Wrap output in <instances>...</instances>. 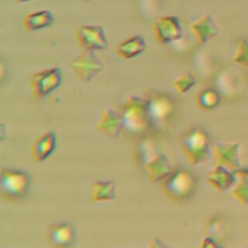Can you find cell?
I'll use <instances>...</instances> for the list:
<instances>
[{
	"instance_id": "6da1fadb",
	"label": "cell",
	"mask_w": 248,
	"mask_h": 248,
	"mask_svg": "<svg viewBox=\"0 0 248 248\" xmlns=\"http://www.w3.org/2000/svg\"><path fill=\"white\" fill-rule=\"evenodd\" d=\"M123 119V132L129 137H142L151 130L146 98L130 96L119 110Z\"/></svg>"
},
{
	"instance_id": "7a4b0ae2",
	"label": "cell",
	"mask_w": 248,
	"mask_h": 248,
	"mask_svg": "<svg viewBox=\"0 0 248 248\" xmlns=\"http://www.w3.org/2000/svg\"><path fill=\"white\" fill-rule=\"evenodd\" d=\"M197 179L195 174L184 168L174 169L162 182L163 192L174 202L187 201L195 192Z\"/></svg>"
},
{
	"instance_id": "3957f363",
	"label": "cell",
	"mask_w": 248,
	"mask_h": 248,
	"mask_svg": "<svg viewBox=\"0 0 248 248\" xmlns=\"http://www.w3.org/2000/svg\"><path fill=\"white\" fill-rule=\"evenodd\" d=\"M179 144L192 166L207 160L210 152V138L200 127H193L185 131L179 138Z\"/></svg>"
},
{
	"instance_id": "277c9868",
	"label": "cell",
	"mask_w": 248,
	"mask_h": 248,
	"mask_svg": "<svg viewBox=\"0 0 248 248\" xmlns=\"http://www.w3.org/2000/svg\"><path fill=\"white\" fill-rule=\"evenodd\" d=\"M31 177L21 170L5 168L0 174V194L1 197L13 202L23 200L30 189Z\"/></svg>"
},
{
	"instance_id": "5b68a950",
	"label": "cell",
	"mask_w": 248,
	"mask_h": 248,
	"mask_svg": "<svg viewBox=\"0 0 248 248\" xmlns=\"http://www.w3.org/2000/svg\"><path fill=\"white\" fill-rule=\"evenodd\" d=\"M146 101L151 130L164 129L171 121L175 111L173 99L166 93L154 92L146 97Z\"/></svg>"
},
{
	"instance_id": "8992f818",
	"label": "cell",
	"mask_w": 248,
	"mask_h": 248,
	"mask_svg": "<svg viewBox=\"0 0 248 248\" xmlns=\"http://www.w3.org/2000/svg\"><path fill=\"white\" fill-rule=\"evenodd\" d=\"M62 72L59 67H51L29 76V84L37 99H43L55 91L62 83Z\"/></svg>"
},
{
	"instance_id": "52a82bcc",
	"label": "cell",
	"mask_w": 248,
	"mask_h": 248,
	"mask_svg": "<svg viewBox=\"0 0 248 248\" xmlns=\"http://www.w3.org/2000/svg\"><path fill=\"white\" fill-rule=\"evenodd\" d=\"M75 76L81 82L91 81L104 70L102 60L95 54V51L82 50L70 64Z\"/></svg>"
},
{
	"instance_id": "ba28073f",
	"label": "cell",
	"mask_w": 248,
	"mask_h": 248,
	"mask_svg": "<svg viewBox=\"0 0 248 248\" xmlns=\"http://www.w3.org/2000/svg\"><path fill=\"white\" fill-rule=\"evenodd\" d=\"M76 39L82 50H104L108 46L104 27L97 24H84L77 27Z\"/></svg>"
},
{
	"instance_id": "9c48e42d",
	"label": "cell",
	"mask_w": 248,
	"mask_h": 248,
	"mask_svg": "<svg viewBox=\"0 0 248 248\" xmlns=\"http://www.w3.org/2000/svg\"><path fill=\"white\" fill-rule=\"evenodd\" d=\"M153 33L158 43L167 45L179 41L183 36V28L177 16H163L154 21Z\"/></svg>"
},
{
	"instance_id": "30bf717a",
	"label": "cell",
	"mask_w": 248,
	"mask_h": 248,
	"mask_svg": "<svg viewBox=\"0 0 248 248\" xmlns=\"http://www.w3.org/2000/svg\"><path fill=\"white\" fill-rule=\"evenodd\" d=\"M46 241L51 248H70L76 241V232L69 223L51 225L46 232Z\"/></svg>"
},
{
	"instance_id": "8fae6325",
	"label": "cell",
	"mask_w": 248,
	"mask_h": 248,
	"mask_svg": "<svg viewBox=\"0 0 248 248\" xmlns=\"http://www.w3.org/2000/svg\"><path fill=\"white\" fill-rule=\"evenodd\" d=\"M95 129L109 139L117 138L123 132V119L120 111L112 108L103 110Z\"/></svg>"
},
{
	"instance_id": "7c38bea8",
	"label": "cell",
	"mask_w": 248,
	"mask_h": 248,
	"mask_svg": "<svg viewBox=\"0 0 248 248\" xmlns=\"http://www.w3.org/2000/svg\"><path fill=\"white\" fill-rule=\"evenodd\" d=\"M192 33L200 45L206 44L220 34V28L209 14L202 16L199 19L190 24Z\"/></svg>"
},
{
	"instance_id": "4fadbf2b",
	"label": "cell",
	"mask_w": 248,
	"mask_h": 248,
	"mask_svg": "<svg viewBox=\"0 0 248 248\" xmlns=\"http://www.w3.org/2000/svg\"><path fill=\"white\" fill-rule=\"evenodd\" d=\"M57 138L54 132H46L41 135L31 145V155L36 163L47 159L55 150Z\"/></svg>"
},
{
	"instance_id": "5bb4252c",
	"label": "cell",
	"mask_w": 248,
	"mask_h": 248,
	"mask_svg": "<svg viewBox=\"0 0 248 248\" xmlns=\"http://www.w3.org/2000/svg\"><path fill=\"white\" fill-rule=\"evenodd\" d=\"M146 47L145 39L140 35H134L121 41L115 46V52L120 58L129 60L140 56L146 50Z\"/></svg>"
},
{
	"instance_id": "9a60e30c",
	"label": "cell",
	"mask_w": 248,
	"mask_h": 248,
	"mask_svg": "<svg viewBox=\"0 0 248 248\" xmlns=\"http://www.w3.org/2000/svg\"><path fill=\"white\" fill-rule=\"evenodd\" d=\"M148 178L153 183L162 182L174 169L165 154H158L144 167Z\"/></svg>"
},
{
	"instance_id": "2e32d148",
	"label": "cell",
	"mask_w": 248,
	"mask_h": 248,
	"mask_svg": "<svg viewBox=\"0 0 248 248\" xmlns=\"http://www.w3.org/2000/svg\"><path fill=\"white\" fill-rule=\"evenodd\" d=\"M54 22L53 15L48 10H40L27 14L22 19L23 28L26 31L34 32L49 27Z\"/></svg>"
},
{
	"instance_id": "e0dca14e",
	"label": "cell",
	"mask_w": 248,
	"mask_h": 248,
	"mask_svg": "<svg viewBox=\"0 0 248 248\" xmlns=\"http://www.w3.org/2000/svg\"><path fill=\"white\" fill-rule=\"evenodd\" d=\"M239 145L237 142L232 141H218L214 144L215 159L218 164H225L232 166L238 163L237 153Z\"/></svg>"
},
{
	"instance_id": "ac0fdd59",
	"label": "cell",
	"mask_w": 248,
	"mask_h": 248,
	"mask_svg": "<svg viewBox=\"0 0 248 248\" xmlns=\"http://www.w3.org/2000/svg\"><path fill=\"white\" fill-rule=\"evenodd\" d=\"M115 184L112 181H95L91 186L92 202L112 201L115 199Z\"/></svg>"
},
{
	"instance_id": "d6986e66",
	"label": "cell",
	"mask_w": 248,
	"mask_h": 248,
	"mask_svg": "<svg viewBox=\"0 0 248 248\" xmlns=\"http://www.w3.org/2000/svg\"><path fill=\"white\" fill-rule=\"evenodd\" d=\"M221 103V95L214 88H202L197 95L198 106L204 110H212Z\"/></svg>"
},
{
	"instance_id": "ffe728a7",
	"label": "cell",
	"mask_w": 248,
	"mask_h": 248,
	"mask_svg": "<svg viewBox=\"0 0 248 248\" xmlns=\"http://www.w3.org/2000/svg\"><path fill=\"white\" fill-rule=\"evenodd\" d=\"M208 181L216 189L224 191L232 183L233 176L223 167L218 166L208 174Z\"/></svg>"
},
{
	"instance_id": "44dd1931",
	"label": "cell",
	"mask_w": 248,
	"mask_h": 248,
	"mask_svg": "<svg viewBox=\"0 0 248 248\" xmlns=\"http://www.w3.org/2000/svg\"><path fill=\"white\" fill-rule=\"evenodd\" d=\"M159 153H157L154 144L147 140H142L137 146L135 157L138 164L141 167H144L152 159H154Z\"/></svg>"
},
{
	"instance_id": "7402d4cb",
	"label": "cell",
	"mask_w": 248,
	"mask_h": 248,
	"mask_svg": "<svg viewBox=\"0 0 248 248\" xmlns=\"http://www.w3.org/2000/svg\"><path fill=\"white\" fill-rule=\"evenodd\" d=\"M196 84V78L191 72H185L172 81V86L179 94L188 92Z\"/></svg>"
},
{
	"instance_id": "603a6c76",
	"label": "cell",
	"mask_w": 248,
	"mask_h": 248,
	"mask_svg": "<svg viewBox=\"0 0 248 248\" xmlns=\"http://www.w3.org/2000/svg\"><path fill=\"white\" fill-rule=\"evenodd\" d=\"M232 60L235 64L240 65L248 70V40H239L237 50Z\"/></svg>"
},
{
	"instance_id": "cb8c5ba5",
	"label": "cell",
	"mask_w": 248,
	"mask_h": 248,
	"mask_svg": "<svg viewBox=\"0 0 248 248\" xmlns=\"http://www.w3.org/2000/svg\"><path fill=\"white\" fill-rule=\"evenodd\" d=\"M148 248H170V247L167 246V245H166L164 242H162L160 239L154 238V239L150 242Z\"/></svg>"
},
{
	"instance_id": "d4e9b609",
	"label": "cell",
	"mask_w": 248,
	"mask_h": 248,
	"mask_svg": "<svg viewBox=\"0 0 248 248\" xmlns=\"http://www.w3.org/2000/svg\"><path fill=\"white\" fill-rule=\"evenodd\" d=\"M202 248H220L217 246V244L214 242V240L210 237H207L203 240Z\"/></svg>"
},
{
	"instance_id": "484cf974",
	"label": "cell",
	"mask_w": 248,
	"mask_h": 248,
	"mask_svg": "<svg viewBox=\"0 0 248 248\" xmlns=\"http://www.w3.org/2000/svg\"><path fill=\"white\" fill-rule=\"evenodd\" d=\"M15 1L19 2V3H24V2H29V1H31V0H15Z\"/></svg>"
},
{
	"instance_id": "4316f807",
	"label": "cell",
	"mask_w": 248,
	"mask_h": 248,
	"mask_svg": "<svg viewBox=\"0 0 248 248\" xmlns=\"http://www.w3.org/2000/svg\"><path fill=\"white\" fill-rule=\"evenodd\" d=\"M82 1H84V2H90V1H92V0H82Z\"/></svg>"
}]
</instances>
